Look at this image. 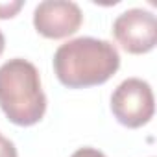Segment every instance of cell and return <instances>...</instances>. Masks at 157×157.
I'll return each instance as SVG.
<instances>
[{"label": "cell", "mask_w": 157, "mask_h": 157, "mask_svg": "<svg viewBox=\"0 0 157 157\" xmlns=\"http://www.w3.org/2000/svg\"><path fill=\"white\" fill-rule=\"evenodd\" d=\"M120 67V54L109 41L78 37L54 54V72L68 89H85L111 80Z\"/></svg>", "instance_id": "cell-1"}, {"label": "cell", "mask_w": 157, "mask_h": 157, "mask_svg": "<svg viewBox=\"0 0 157 157\" xmlns=\"http://www.w3.org/2000/svg\"><path fill=\"white\" fill-rule=\"evenodd\" d=\"M0 109L10 122L28 128L46 113V96L41 76L33 63L22 57L6 61L0 67Z\"/></svg>", "instance_id": "cell-2"}, {"label": "cell", "mask_w": 157, "mask_h": 157, "mask_svg": "<svg viewBox=\"0 0 157 157\" xmlns=\"http://www.w3.org/2000/svg\"><path fill=\"white\" fill-rule=\"evenodd\" d=\"M111 111L115 118L126 128H142L155 111L153 91L140 78H128L111 94Z\"/></svg>", "instance_id": "cell-3"}, {"label": "cell", "mask_w": 157, "mask_h": 157, "mask_svg": "<svg viewBox=\"0 0 157 157\" xmlns=\"http://www.w3.org/2000/svg\"><path fill=\"white\" fill-rule=\"evenodd\" d=\"M117 43L129 54H146L157 43V21L151 11L133 8L120 13L113 22Z\"/></svg>", "instance_id": "cell-4"}, {"label": "cell", "mask_w": 157, "mask_h": 157, "mask_svg": "<svg viewBox=\"0 0 157 157\" xmlns=\"http://www.w3.org/2000/svg\"><path fill=\"white\" fill-rule=\"evenodd\" d=\"M83 13L76 2L44 0L33 11V26L46 39H65L80 30Z\"/></svg>", "instance_id": "cell-5"}, {"label": "cell", "mask_w": 157, "mask_h": 157, "mask_svg": "<svg viewBox=\"0 0 157 157\" xmlns=\"http://www.w3.org/2000/svg\"><path fill=\"white\" fill-rule=\"evenodd\" d=\"M22 0H10V2H0V19H11L22 10Z\"/></svg>", "instance_id": "cell-6"}, {"label": "cell", "mask_w": 157, "mask_h": 157, "mask_svg": "<svg viewBox=\"0 0 157 157\" xmlns=\"http://www.w3.org/2000/svg\"><path fill=\"white\" fill-rule=\"evenodd\" d=\"M0 157H17L15 144L6 137H0Z\"/></svg>", "instance_id": "cell-7"}, {"label": "cell", "mask_w": 157, "mask_h": 157, "mask_svg": "<svg viewBox=\"0 0 157 157\" xmlns=\"http://www.w3.org/2000/svg\"><path fill=\"white\" fill-rule=\"evenodd\" d=\"M70 157H105L100 150L96 148H80V150H76Z\"/></svg>", "instance_id": "cell-8"}, {"label": "cell", "mask_w": 157, "mask_h": 157, "mask_svg": "<svg viewBox=\"0 0 157 157\" xmlns=\"http://www.w3.org/2000/svg\"><path fill=\"white\" fill-rule=\"evenodd\" d=\"M4 48H6V39H4V33L0 32V56H2V52H4Z\"/></svg>", "instance_id": "cell-9"}, {"label": "cell", "mask_w": 157, "mask_h": 157, "mask_svg": "<svg viewBox=\"0 0 157 157\" xmlns=\"http://www.w3.org/2000/svg\"><path fill=\"white\" fill-rule=\"evenodd\" d=\"M0 137H2V135H0Z\"/></svg>", "instance_id": "cell-10"}]
</instances>
